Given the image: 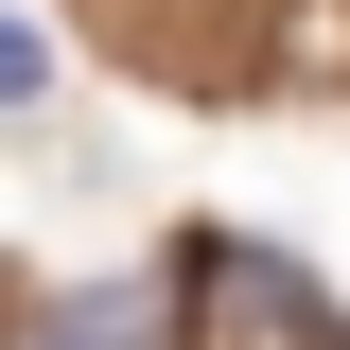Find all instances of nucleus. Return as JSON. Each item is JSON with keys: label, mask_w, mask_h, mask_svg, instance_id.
<instances>
[{"label": "nucleus", "mask_w": 350, "mask_h": 350, "mask_svg": "<svg viewBox=\"0 0 350 350\" xmlns=\"http://www.w3.org/2000/svg\"><path fill=\"white\" fill-rule=\"evenodd\" d=\"M175 350H333V315H315V280L280 245L211 228V245L175 262Z\"/></svg>", "instance_id": "1"}, {"label": "nucleus", "mask_w": 350, "mask_h": 350, "mask_svg": "<svg viewBox=\"0 0 350 350\" xmlns=\"http://www.w3.org/2000/svg\"><path fill=\"white\" fill-rule=\"evenodd\" d=\"M36 350H158V333H140L123 298H53V315H36Z\"/></svg>", "instance_id": "2"}, {"label": "nucleus", "mask_w": 350, "mask_h": 350, "mask_svg": "<svg viewBox=\"0 0 350 350\" xmlns=\"http://www.w3.org/2000/svg\"><path fill=\"white\" fill-rule=\"evenodd\" d=\"M36 88H53V53H36V18L0 0V105H36Z\"/></svg>", "instance_id": "3"}]
</instances>
